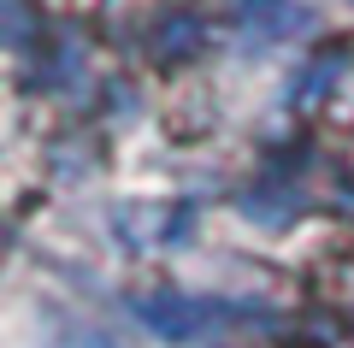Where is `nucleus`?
<instances>
[{
	"mask_svg": "<svg viewBox=\"0 0 354 348\" xmlns=\"http://www.w3.org/2000/svg\"><path fill=\"white\" fill-rule=\"evenodd\" d=\"M136 313H142V324H148V331L165 336V342L207 336L218 319H225V307H213V301H189V295H148Z\"/></svg>",
	"mask_w": 354,
	"mask_h": 348,
	"instance_id": "nucleus-1",
	"label": "nucleus"
},
{
	"mask_svg": "<svg viewBox=\"0 0 354 348\" xmlns=\"http://www.w3.org/2000/svg\"><path fill=\"white\" fill-rule=\"evenodd\" d=\"M236 24L248 42H283L307 24L301 0H236Z\"/></svg>",
	"mask_w": 354,
	"mask_h": 348,
	"instance_id": "nucleus-2",
	"label": "nucleus"
}]
</instances>
